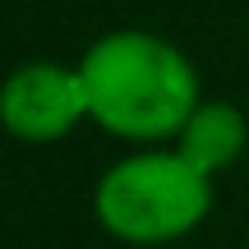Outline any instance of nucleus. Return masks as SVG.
<instances>
[{"mask_svg": "<svg viewBox=\"0 0 249 249\" xmlns=\"http://www.w3.org/2000/svg\"><path fill=\"white\" fill-rule=\"evenodd\" d=\"M88 116L79 70L23 65L0 83V124L23 143H55Z\"/></svg>", "mask_w": 249, "mask_h": 249, "instance_id": "obj_3", "label": "nucleus"}, {"mask_svg": "<svg viewBox=\"0 0 249 249\" xmlns=\"http://www.w3.org/2000/svg\"><path fill=\"white\" fill-rule=\"evenodd\" d=\"M88 116L120 139H171L189 124L198 102V74L180 46L152 33H107L79 65Z\"/></svg>", "mask_w": 249, "mask_h": 249, "instance_id": "obj_1", "label": "nucleus"}, {"mask_svg": "<svg viewBox=\"0 0 249 249\" xmlns=\"http://www.w3.org/2000/svg\"><path fill=\"white\" fill-rule=\"evenodd\" d=\"M97 222L116 240L161 245L194 231L213 208V180L180 152H134L97 180Z\"/></svg>", "mask_w": 249, "mask_h": 249, "instance_id": "obj_2", "label": "nucleus"}, {"mask_svg": "<svg viewBox=\"0 0 249 249\" xmlns=\"http://www.w3.org/2000/svg\"><path fill=\"white\" fill-rule=\"evenodd\" d=\"M176 139H180L176 152H180L194 171H203V176L213 180V171L231 166V161L245 152L249 129H245V116L231 107V102H203Z\"/></svg>", "mask_w": 249, "mask_h": 249, "instance_id": "obj_4", "label": "nucleus"}]
</instances>
